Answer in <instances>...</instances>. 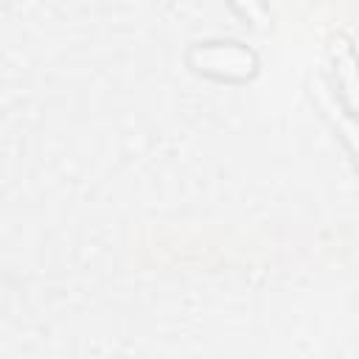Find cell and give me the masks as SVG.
Masks as SVG:
<instances>
[{"mask_svg":"<svg viewBox=\"0 0 359 359\" xmlns=\"http://www.w3.org/2000/svg\"><path fill=\"white\" fill-rule=\"evenodd\" d=\"M334 62H337L339 84L348 95V104L353 107V112L359 118V67H356V56L345 42H334Z\"/></svg>","mask_w":359,"mask_h":359,"instance_id":"2","label":"cell"},{"mask_svg":"<svg viewBox=\"0 0 359 359\" xmlns=\"http://www.w3.org/2000/svg\"><path fill=\"white\" fill-rule=\"evenodd\" d=\"M194 62L216 76H230V79H244L255 70L252 53L241 50L238 45H210L202 50H194Z\"/></svg>","mask_w":359,"mask_h":359,"instance_id":"1","label":"cell"},{"mask_svg":"<svg viewBox=\"0 0 359 359\" xmlns=\"http://www.w3.org/2000/svg\"><path fill=\"white\" fill-rule=\"evenodd\" d=\"M255 25H264L266 22V11H264V6H261V0H233Z\"/></svg>","mask_w":359,"mask_h":359,"instance_id":"3","label":"cell"}]
</instances>
